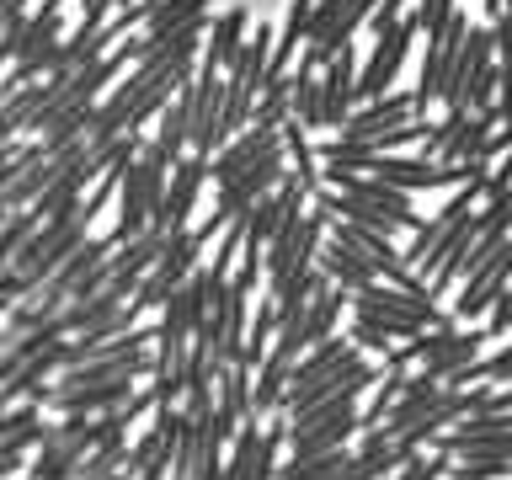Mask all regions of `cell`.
<instances>
[{"instance_id":"1","label":"cell","mask_w":512,"mask_h":480,"mask_svg":"<svg viewBox=\"0 0 512 480\" xmlns=\"http://www.w3.org/2000/svg\"><path fill=\"white\" fill-rule=\"evenodd\" d=\"M352 315L363 320H411V326H443L448 315H438L432 294H411V288H395V283H368V288H352Z\"/></svg>"},{"instance_id":"2","label":"cell","mask_w":512,"mask_h":480,"mask_svg":"<svg viewBox=\"0 0 512 480\" xmlns=\"http://www.w3.org/2000/svg\"><path fill=\"white\" fill-rule=\"evenodd\" d=\"M416 32H422V27H416V16H400L384 38H374V54H368V64L358 70V86H352L358 102H374V96H384L395 86V75H400V64H406V54H411Z\"/></svg>"},{"instance_id":"3","label":"cell","mask_w":512,"mask_h":480,"mask_svg":"<svg viewBox=\"0 0 512 480\" xmlns=\"http://www.w3.org/2000/svg\"><path fill=\"white\" fill-rule=\"evenodd\" d=\"M507 283H512V235H507L502 246H496V251H491L475 272H464L459 299H454V320H475V315H486V310H491V299L502 294Z\"/></svg>"},{"instance_id":"4","label":"cell","mask_w":512,"mask_h":480,"mask_svg":"<svg viewBox=\"0 0 512 480\" xmlns=\"http://www.w3.org/2000/svg\"><path fill=\"white\" fill-rule=\"evenodd\" d=\"M406 118H416V96L411 91H384L374 96V102H363V107H352V118L336 128V144H368L374 134H384V128H400Z\"/></svg>"},{"instance_id":"5","label":"cell","mask_w":512,"mask_h":480,"mask_svg":"<svg viewBox=\"0 0 512 480\" xmlns=\"http://www.w3.org/2000/svg\"><path fill=\"white\" fill-rule=\"evenodd\" d=\"M358 48H342L331 64H320V128H342L352 118V107H358Z\"/></svg>"},{"instance_id":"6","label":"cell","mask_w":512,"mask_h":480,"mask_svg":"<svg viewBox=\"0 0 512 480\" xmlns=\"http://www.w3.org/2000/svg\"><path fill=\"white\" fill-rule=\"evenodd\" d=\"M358 427H363L358 411H331V416H315V422L288 427V443H294V459H320V454H336V448H347Z\"/></svg>"},{"instance_id":"7","label":"cell","mask_w":512,"mask_h":480,"mask_svg":"<svg viewBox=\"0 0 512 480\" xmlns=\"http://www.w3.org/2000/svg\"><path fill=\"white\" fill-rule=\"evenodd\" d=\"M315 267L326 272L336 288H347V294H352V288L379 283V272H374V262L363 256V246H358V240H347V235H336V230H331V240H320Z\"/></svg>"},{"instance_id":"8","label":"cell","mask_w":512,"mask_h":480,"mask_svg":"<svg viewBox=\"0 0 512 480\" xmlns=\"http://www.w3.org/2000/svg\"><path fill=\"white\" fill-rule=\"evenodd\" d=\"M272 150H283V128H267V123H251V128H240V139L235 144H224L219 150V160H214V182L224 187V182H235L246 166H256V160H267Z\"/></svg>"},{"instance_id":"9","label":"cell","mask_w":512,"mask_h":480,"mask_svg":"<svg viewBox=\"0 0 512 480\" xmlns=\"http://www.w3.org/2000/svg\"><path fill=\"white\" fill-rule=\"evenodd\" d=\"M203 176H208V160H203V155L176 160V182H171V192H166V203H160V214L150 219V235L182 230L187 214H192V198H198V187H203Z\"/></svg>"},{"instance_id":"10","label":"cell","mask_w":512,"mask_h":480,"mask_svg":"<svg viewBox=\"0 0 512 480\" xmlns=\"http://www.w3.org/2000/svg\"><path fill=\"white\" fill-rule=\"evenodd\" d=\"M347 358H352V347L342 342V336H326V342H315L294 368H288L283 390H299V384H310V379H320V374H331V368H336V363H347Z\"/></svg>"},{"instance_id":"11","label":"cell","mask_w":512,"mask_h":480,"mask_svg":"<svg viewBox=\"0 0 512 480\" xmlns=\"http://www.w3.org/2000/svg\"><path fill=\"white\" fill-rule=\"evenodd\" d=\"M246 22H251L246 11H224L219 22H214V38L203 43V59L219 64V70H230L235 54H240V43H246Z\"/></svg>"},{"instance_id":"12","label":"cell","mask_w":512,"mask_h":480,"mask_svg":"<svg viewBox=\"0 0 512 480\" xmlns=\"http://www.w3.org/2000/svg\"><path fill=\"white\" fill-rule=\"evenodd\" d=\"M288 112H294L304 128H320V70L299 64V70L288 75Z\"/></svg>"},{"instance_id":"13","label":"cell","mask_w":512,"mask_h":480,"mask_svg":"<svg viewBox=\"0 0 512 480\" xmlns=\"http://www.w3.org/2000/svg\"><path fill=\"white\" fill-rule=\"evenodd\" d=\"M192 16H203V0H160L155 16H150V27H144V48H155V43H166L176 27H187Z\"/></svg>"},{"instance_id":"14","label":"cell","mask_w":512,"mask_h":480,"mask_svg":"<svg viewBox=\"0 0 512 480\" xmlns=\"http://www.w3.org/2000/svg\"><path fill=\"white\" fill-rule=\"evenodd\" d=\"M459 379H496V384H507V379H512V342H507L502 352H496L491 363H470V368H459L454 384H459Z\"/></svg>"},{"instance_id":"15","label":"cell","mask_w":512,"mask_h":480,"mask_svg":"<svg viewBox=\"0 0 512 480\" xmlns=\"http://www.w3.org/2000/svg\"><path fill=\"white\" fill-rule=\"evenodd\" d=\"M336 16H342V0H315V6H310V27H304V43L326 38V32L336 27Z\"/></svg>"},{"instance_id":"16","label":"cell","mask_w":512,"mask_h":480,"mask_svg":"<svg viewBox=\"0 0 512 480\" xmlns=\"http://www.w3.org/2000/svg\"><path fill=\"white\" fill-rule=\"evenodd\" d=\"M352 342L368 347V352H384V358H390V342H395V336L384 331L379 320H363V315H358V326H352Z\"/></svg>"},{"instance_id":"17","label":"cell","mask_w":512,"mask_h":480,"mask_svg":"<svg viewBox=\"0 0 512 480\" xmlns=\"http://www.w3.org/2000/svg\"><path fill=\"white\" fill-rule=\"evenodd\" d=\"M486 315H491V326H486L491 336H502V331H512V283H507L502 294L491 299V310H486Z\"/></svg>"},{"instance_id":"18","label":"cell","mask_w":512,"mask_h":480,"mask_svg":"<svg viewBox=\"0 0 512 480\" xmlns=\"http://www.w3.org/2000/svg\"><path fill=\"white\" fill-rule=\"evenodd\" d=\"M507 150H512V118L491 128V139H486V150H480V160H486V166H496V160H502Z\"/></svg>"},{"instance_id":"19","label":"cell","mask_w":512,"mask_h":480,"mask_svg":"<svg viewBox=\"0 0 512 480\" xmlns=\"http://www.w3.org/2000/svg\"><path fill=\"white\" fill-rule=\"evenodd\" d=\"M11 134H16V123L6 118V107H0V150H6V144H11Z\"/></svg>"}]
</instances>
